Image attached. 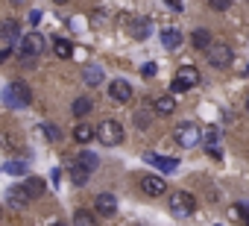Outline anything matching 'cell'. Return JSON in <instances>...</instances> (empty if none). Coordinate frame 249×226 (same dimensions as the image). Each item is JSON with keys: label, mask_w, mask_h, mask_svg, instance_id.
<instances>
[{"label": "cell", "mask_w": 249, "mask_h": 226, "mask_svg": "<svg viewBox=\"0 0 249 226\" xmlns=\"http://www.w3.org/2000/svg\"><path fill=\"white\" fill-rule=\"evenodd\" d=\"M27 165H30L27 159H12V162L3 165V170H6L9 176H24V173H27Z\"/></svg>", "instance_id": "obj_23"}, {"label": "cell", "mask_w": 249, "mask_h": 226, "mask_svg": "<svg viewBox=\"0 0 249 226\" xmlns=\"http://www.w3.org/2000/svg\"><path fill=\"white\" fill-rule=\"evenodd\" d=\"M129 33H132V38H147L150 36V18H135L132 24H129Z\"/></svg>", "instance_id": "obj_19"}, {"label": "cell", "mask_w": 249, "mask_h": 226, "mask_svg": "<svg viewBox=\"0 0 249 226\" xmlns=\"http://www.w3.org/2000/svg\"><path fill=\"white\" fill-rule=\"evenodd\" d=\"M76 162H79V165H82L88 173H91V170H97V165H100L97 153H88V150H85V153H79V159H76Z\"/></svg>", "instance_id": "obj_27"}, {"label": "cell", "mask_w": 249, "mask_h": 226, "mask_svg": "<svg viewBox=\"0 0 249 226\" xmlns=\"http://www.w3.org/2000/svg\"><path fill=\"white\" fill-rule=\"evenodd\" d=\"M182 41H185V38H182L179 30H173V27H170V30H161V44H164L167 50H179Z\"/></svg>", "instance_id": "obj_17"}, {"label": "cell", "mask_w": 249, "mask_h": 226, "mask_svg": "<svg viewBox=\"0 0 249 226\" xmlns=\"http://www.w3.org/2000/svg\"><path fill=\"white\" fill-rule=\"evenodd\" d=\"M202 141H205V153H208V156H214V159L223 156V153H220V132H217V127H208Z\"/></svg>", "instance_id": "obj_14"}, {"label": "cell", "mask_w": 249, "mask_h": 226, "mask_svg": "<svg viewBox=\"0 0 249 226\" xmlns=\"http://www.w3.org/2000/svg\"><path fill=\"white\" fill-rule=\"evenodd\" d=\"M108 97H111L114 103H129V100H132V85H129L126 79H114V82L108 85Z\"/></svg>", "instance_id": "obj_10"}, {"label": "cell", "mask_w": 249, "mask_h": 226, "mask_svg": "<svg viewBox=\"0 0 249 226\" xmlns=\"http://www.w3.org/2000/svg\"><path fill=\"white\" fill-rule=\"evenodd\" d=\"M229 217H231V220H246V217H249V206H246V203H234V206L229 208Z\"/></svg>", "instance_id": "obj_29"}, {"label": "cell", "mask_w": 249, "mask_h": 226, "mask_svg": "<svg viewBox=\"0 0 249 226\" xmlns=\"http://www.w3.org/2000/svg\"><path fill=\"white\" fill-rule=\"evenodd\" d=\"M27 203H30V197L21 191V185L6 191V206H9V208H27Z\"/></svg>", "instance_id": "obj_16"}, {"label": "cell", "mask_w": 249, "mask_h": 226, "mask_svg": "<svg viewBox=\"0 0 249 226\" xmlns=\"http://www.w3.org/2000/svg\"><path fill=\"white\" fill-rule=\"evenodd\" d=\"M150 106H153V100L150 103H141V109H135V115H132V121H135V127H150Z\"/></svg>", "instance_id": "obj_20"}, {"label": "cell", "mask_w": 249, "mask_h": 226, "mask_svg": "<svg viewBox=\"0 0 249 226\" xmlns=\"http://www.w3.org/2000/svg\"><path fill=\"white\" fill-rule=\"evenodd\" d=\"M68 173H71V182H73V185H85V182H88V176H91V173H88V170H85L79 162H73Z\"/></svg>", "instance_id": "obj_24"}, {"label": "cell", "mask_w": 249, "mask_h": 226, "mask_svg": "<svg viewBox=\"0 0 249 226\" xmlns=\"http://www.w3.org/2000/svg\"><path fill=\"white\" fill-rule=\"evenodd\" d=\"M30 24H33V27H36V24H41V12H38V9H33V12H30Z\"/></svg>", "instance_id": "obj_33"}, {"label": "cell", "mask_w": 249, "mask_h": 226, "mask_svg": "<svg viewBox=\"0 0 249 226\" xmlns=\"http://www.w3.org/2000/svg\"><path fill=\"white\" fill-rule=\"evenodd\" d=\"M53 53H56L59 59H71V56H73V44H71L68 38H56V41H53Z\"/></svg>", "instance_id": "obj_21"}, {"label": "cell", "mask_w": 249, "mask_h": 226, "mask_svg": "<svg viewBox=\"0 0 249 226\" xmlns=\"http://www.w3.org/2000/svg\"><path fill=\"white\" fill-rule=\"evenodd\" d=\"M94 135H97V130H94V127H88V124H76V130H73V138H76L79 144H88Z\"/></svg>", "instance_id": "obj_22"}, {"label": "cell", "mask_w": 249, "mask_h": 226, "mask_svg": "<svg viewBox=\"0 0 249 226\" xmlns=\"http://www.w3.org/2000/svg\"><path fill=\"white\" fill-rule=\"evenodd\" d=\"M73 226H97L94 211H88V208H76V214H73Z\"/></svg>", "instance_id": "obj_25"}, {"label": "cell", "mask_w": 249, "mask_h": 226, "mask_svg": "<svg viewBox=\"0 0 249 226\" xmlns=\"http://www.w3.org/2000/svg\"><path fill=\"white\" fill-rule=\"evenodd\" d=\"M44 36H38V33H27L24 36V41H21V59H36L41 50H44Z\"/></svg>", "instance_id": "obj_8"}, {"label": "cell", "mask_w": 249, "mask_h": 226, "mask_svg": "<svg viewBox=\"0 0 249 226\" xmlns=\"http://www.w3.org/2000/svg\"><path fill=\"white\" fill-rule=\"evenodd\" d=\"M82 76H85L88 85H100V82H103V68H97V65H85Z\"/></svg>", "instance_id": "obj_26"}, {"label": "cell", "mask_w": 249, "mask_h": 226, "mask_svg": "<svg viewBox=\"0 0 249 226\" xmlns=\"http://www.w3.org/2000/svg\"><path fill=\"white\" fill-rule=\"evenodd\" d=\"M194 208H196L194 194H188V191H173L170 194V214L173 217H188V214H194Z\"/></svg>", "instance_id": "obj_5"}, {"label": "cell", "mask_w": 249, "mask_h": 226, "mask_svg": "<svg viewBox=\"0 0 249 226\" xmlns=\"http://www.w3.org/2000/svg\"><path fill=\"white\" fill-rule=\"evenodd\" d=\"M194 85H199V71H196L194 65H182V68L176 71V79H173L170 91H173V94H182V91H188V88H194Z\"/></svg>", "instance_id": "obj_4"}, {"label": "cell", "mask_w": 249, "mask_h": 226, "mask_svg": "<svg viewBox=\"0 0 249 226\" xmlns=\"http://www.w3.org/2000/svg\"><path fill=\"white\" fill-rule=\"evenodd\" d=\"M97 138L106 144V147H114V144H120L123 141V127L117 124V121H100V127H97Z\"/></svg>", "instance_id": "obj_6"}, {"label": "cell", "mask_w": 249, "mask_h": 226, "mask_svg": "<svg viewBox=\"0 0 249 226\" xmlns=\"http://www.w3.org/2000/svg\"><path fill=\"white\" fill-rule=\"evenodd\" d=\"M191 44H194L196 50H205V53L214 47V41H211V33H208V30H196V33L191 36Z\"/></svg>", "instance_id": "obj_18"}, {"label": "cell", "mask_w": 249, "mask_h": 226, "mask_svg": "<svg viewBox=\"0 0 249 226\" xmlns=\"http://www.w3.org/2000/svg\"><path fill=\"white\" fill-rule=\"evenodd\" d=\"M30 100H33L30 85H27V82H21V79L9 82V85H6V91H3V103H6L9 109H21V106H27Z\"/></svg>", "instance_id": "obj_2"}, {"label": "cell", "mask_w": 249, "mask_h": 226, "mask_svg": "<svg viewBox=\"0 0 249 226\" xmlns=\"http://www.w3.org/2000/svg\"><path fill=\"white\" fill-rule=\"evenodd\" d=\"M91 109H94V106H91V100H88V97H79V100H73V109H71V112H73L76 118H82V115H88Z\"/></svg>", "instance_id": "obj_28"}, {"label": "cell", "mask_w": 249, "mask_h": 226, "mask_svg": "<svg viewBox=\"0 0 249 226\" xmlns=\"http://www.w3.org/2000/svg\"><path fill=\"white\" fill-rule=\"evenodd\" d=\"M211 9H217V12H226V9H229V3H211Z\"/></svg>", "instance_id": "obj_34"}, {"label": "cell", "mask_w": 249, "mask_h": 226, "mask_svg": "<svg viewBox=\"0 0 249 226\" xmlns=\"http://www.w3.org/2000/svg\"><path fill=\"white\" fill-rule=\"evenodd\" d=\"M21 191H24L30 200H38V197L44 194V179H38V176H30V179H24V182H21Z\"/></svg>", "instance_id": "obj_15"}, {"label": "cell", "mask_w": 249, "mask_h": 226, "mask_svg": "<svg viewBox=\"0 0 249 226\" xmlns=\"http://www.w3.org/2000/svg\"><path fill=\"white\" fill-rule=\"evenodd\" d=\"M214 226H220V223H214Z\"/></svg>", "instance_id": "obj_37"}, {"label": "cell", "mask_w": 249, "mask_h": 226, "mask_svg": "<svg viewBox=\"0 0 249 226\" xmlns=\"http://www.w3.org/2000/svg\"><path fill=\"white\" fill-rule=\"evenodd\" d=\"M21 41H24V36H21L18 21L15 18H6L3 27H0V59H9L12 50H15V44L21 47Z\"/></svg>", "instance_id": "obj_1"}, {"label": "cell", "mask_w": 249, "mask_h": 226, "mask_svg": "<svg viewBox=\"0 0 249 226\" xmlns=\"http://www.w3.org/2000/svg\"><path fill=\"white\" fill-rule=\"evenodd\" d=\"M153 109H156V115H173L176 112V94H159L153 100Z\"/></svg>", "instance_id": "obj_13"}, {"label": "cell", "mask_w": 249, "mask_h": 226, "mask_svg": "<svg viewBox=\"0 0 249 226\" xmlns=\"http://www.w3.org/2000/svg\"><path fill=\"white\" fill-rule=\"evenodd\" d=\"M94 208H97V214L111 217V214L117 211V197H114V194H100V197L94 200Z\"/></svg>", "instance_id": "obj_12"}, {"label": "cell", "mask_w": 249, "mask_h": 226, "mask_svg": "<svg viewBox=\"0 0 249 226\" xmlns=\"http://www.w3.org/2000/svg\"><path fill=\"white\" fill-rule=\"evenodd\" d=\"M44 135H47V141H59V127L44 124Z\"/></svg>", "instance_id": "obj_30"}, {"label": "cell", "mask_w": 249, "mask_h": 226, "mask_svg": "<svg viewBox=\"0 0 249 226\" xmlns=\"http://www.w3.org/2000/svg\"><path fill=\"white\" fill-rule=\"evenodd\" d=\"M144 162H150L153 168H159V170H164V173H173V170L179 168V159H173V156H156V153H147Z\"/></svg>", "instance_id": "obj_11"}, {"label": "cell", "mask_w": 249, "mask_h": 226, "mask_svg": "<svg viewBox=\"0 0 249 226\" xmlns=\"http://www.w3.org/2000/svg\"><path fill=\"white\" fill-rule=\"evenodd\" d=\"M3 147H6V150H12V147H15V135H12V132H6V135H3Z\"/></svg>", "instance_id": "obj_32"}, {"label": "cell", "mask_w": 249, "mask_h": 226, "mask_svg": "<svg viewBox=\"0 0 249 226\" xmlns=\"http://www.w3.org/2000/svg\"><path fill=\"white\" fill-rule=\"evenodd\" d=\"M231 59H234V53H231V47L223 44V41H214V47L208 50V62H211V68H229Z\"/></svg>", "instance_id": "obj_7"}, {"label": "cell", "mask_w": 249, "mask_h": 226, "mask_svg": "<svg viewBox=\"0 0 249 226\" xmlns=\"http://www.w3.org/2000/svg\"><path fill=\"white\" fill-rule=\"evenodd\" d=\"M156 68H159L156 62H147V65H144L141 71H144V76H156Z\"/></svg>", "instance_id": "obj_31"}, {"label": "cell", "mask_w": 249, "mask_h": 226, "mask_svg": "<svg viewBox=\"0 0 249 226\" xmlns=\"http://www.w3.org/2000/svg\"><path fill=\"white\" fill-rule=\"evenodd\" d=\"M246 226H249V217H246Z\"/></svg>", "instance_id": "obj_36"}, {"label": "cell", "mask_w": 249, "mask_h": 226, "mask_svg": "<svg viewBox=\"0 0 249 226\" xmlns=\"http://www.w3.org/2000/svg\"><path fill=\"white\" fill-rule=\"evenodd\" d=\"M173 138H176L179 147H196L205 135L199 132V127H196L194 121H185V124H179V127L173 130Z\"/></svg>", "instance_id": "obj_3"}, {"label": "cell", "mask_w": 249, "mask_h": 226, "mask_svg": "<svg viewBox=\"0 0 249 226\" xmlns=\"http://www.w3.org/2000/svg\"><path fill=\"white\" fill-rule=\"evenodd\" d=\"M56 226H62V223H56Z\"/></svg>", "instance_id": "obj_38"}, {"label": "cell", "mask_w": 249, "mask_h": 226, "mask_svg": "<svg viewBox=\"0 0 249 226\" xmlns=\"http://www.w3.org/2000/svg\"><path fill=\"white\" fill-rule=\"evenodd\" d=\"M243 106H246V115H249V94H246V103H243Z\"/></svg>", "instance_id": "obj_35"}, {"label": "cell", "mask_w": 249, "mask_h": 226, "mask_svg": "<svg viewBox=\"0 0 249 226\" xmlns=\"http://www.w3.org/2000/svg\"><path fill=\"white\" fill-rule=\"evenodd\" d=\"M141 191L147 197H164L167 185H164V176H156V173H144L141 176Z\"/></svg>", "instance_id": "obj_9"}]
</instances>
